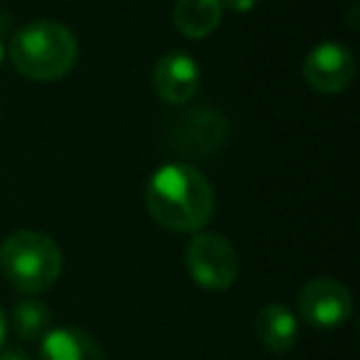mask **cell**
I'll return each instance as SVG.
<instances>
[{
    "instance_id": "15",
    "label": "cell",
    "mask_w": 360,
    "mask_h": 360,
    "mask_svg": "<svg viewBox=\"0 0 360 360\" xmlns=\"http://www.w3.org/2000/svg\"><path fill=\"white\" fill-rule=\"evenodd\" d=\"M6 338H8V316L3 311V306H0V348L6 345Z\"/></svg>"
},
{
    "instance_id": "8",
    "label": "cell",
    "mask_w": 360,
    "mask_h": 360,
    "mask_svg": "<svg viewBox=\"0 0 360 360\" xmlns=\"http://www.w3.org/2000/svg\"><path fill=\"white\" fill-rule=\"evenodd\" d=\"M173 136H180V148L191 153H212L222 146L227 136V124L222 114L212 109H195L180 121V129Z\"/></svg>"
},
{
    "instance_id": "16",
    "label": "cell",
    "mask_w": 360,
    "mask_h": 360,
    "mask_svg": "<svg viewBox=\"0 0 360 360\" xmlns=\"http://www.w3.org/2000/svg\"><path fill=\"white\" fill-rule=\"evenodd\" d=\"M3 60H6V47H3V42H0V65H3Z\"/></svg>"
},
{
    "instance_id": "7",
    "label": "cell",
    "mask_w": 360,
    "mask_h": 360,
    "mask_svg": "<svg viewBox=\"0 0 360 360\" xmlns=\"http://www.w3.org/2000/svg\"><path fill=\"white\" fill-rule=\"evenodd\" d=\"M200 65L188 52H168L153 67V89L160 101L183 106L200 89Z\"/></svg>"
},
{
    "instance_id": "13",
    "label": "cell",
    "mask_w": 360,
    "mask_h": 360,
    "mask_svg": "<svg viewBox=\"0 0 360 360\" xmlns=\"http://www.w3.org/2000/svg\"><path fill=\"white\" fill-rule=\"evenodd\" d=\"M0 360H32V358L20 345H3L0 348Z\"/></svg>"
},
{
    "instance_id": "11",
    "label": "cell",
    "mask_w": 360,
    "mask_h": 360,
    "mask_svg": "<svg viewBox=\"0 0 360 360\" xmlns=\"http://www.w3.org/2000/svg\"><path fill=\"white\" fill-rule=\"evenodd\" d=\"M222 20L220 0H178L173 8V22L180 35L202 40L212 35Z\"/></svg>"
},
{
    "instance_id": "12",
    "label": "cell",
    "mask_w": 360,
    "mask_h": 360,
    "mask_svg": "<svg viewBox=\"0 0 360 360\" xmlns=\"http://www.w3.org/2000/svg\"><path fill=\"white\" fill-rule=\"evenodd\" d=\"M52 326V311L37 299H22L13 309V328L20 340H42Z\"/></svg>"
},
{
    "instance_id": "5",
    "label": "cell",
    "mask_w": 360,
    "mask_h": 360,
    "mask_svg": "<svg viewBox=\"0 0 360 360\" xmlns=\"http://www.w3.org/2000/svg\"><path fill=\"white\" fill-rule=\"evenodd\" d=\"M296 306H299L301 319L309 326L321 330H333L340 328L353 316V294L343 281L319 276L301 286Z\"/></svg>"
},
{
    "instance_id": "14",
    "label": "cell",
    "mask_w": 360,
    "mask_h": 360,
    "mask_svg": "<svg viewBox=\"0 0 360 360\" xmlns=\"http://www.w3.org/2000/svg\"><path fill=\"white\" fill-rule=\"evenodd\" d=\"M222 8H227V11L232 13H250L255 11V6L259 3V0H220Z\"/></svg>"
},
{
    "instance_id": "6",
    "label": "cell",
    "mask_w": 360,
    "mask_h": 360,
    "mask_svg": "<svg viewBox=\"0 0 360 360\" xmlns=\"http://www.w3.org/2000/svg\"><path fill=\"white\" fill-rule=\"evenodd\" d=\"M355 57L345 45L326 40L304 60V79L319 94H338L355 79Z\"/></svg>"
},
{
    "instance_id": "10",
    "label": "cell",
    "mask_w": 360,
    "mask_h": 360,
    "mask_svg": "<svg viewBox=\"0 0 360 360\" xmlns=\"http://www.w3.org/2000/svg\"><path fill=\"white\" fill-rule=\"evenodd\" d=\"M40 360H104V353L86 330L55 328L42 338Z\"/></svg>"
},
{
    "instance_id": "3",
    "label": "cell",
    "mask_w": 360,
    "mask_h": 360,
    "mask_svg": "<svg viewBox=\"0 0 360 360\" xmlns=\"http://www.w3.org/2000/svg\"><path fill=\"white\" fill-rule=\"evenodd\" d=\"M62 266V250L45 232H13L0 245V274L20 294H42L55 286Z\"/></svg>"
},
{
    "instance_id": "2",
    "label": "cell",
    "mask_w": 360,
    "mask_h": 360,
    "mask_svg": "<svg viewBox=\"0 0 360 360\" xmlns=\"http://www.w3.org/2000/svg\"><path fill=\"white\" fill-rule=\"evenodd\" d=\"M11 62L32 82H57L77 65L79 45L75 32L57 20H32L11 37Z\"/></svg>"
},
{
    "instance_id": "9",
    "label": "cell",
    "mask_w": 360,
    "mask_h": 360,
    "mask_svg": "<svg viewBox=\"0 0 360 360\" xmlns=\"http://www.w3.org/2000/svg\"><path fill=\"white\" fill-rule=\"evenodd\" d=\"M255 333L269 353H289L299 340V319L284 304H266L255 319Z\"/></svg>"
},
{
    "instance_id": "1",
    "label": "cell",
    "mask_w": 360,
    "mask_h": 360,
    "mask_svg": "<svg viewBox=\"0 0 360 360\" xmlns=\"http://www.w3.org/2000/svg\"><path fill=\"white\" fill-rule=\"evenodd\" d=\"M143 202L163 230L202 232L215 215V191L210 180L191 163H165L146 183Z\"/></svg>"
},
{
    "instance_id": "4",
    "label": "cell",
    "mask_w": 360,
    "mask_h": 360,
    "mask_svg": "<svg viewBox=\"0 0 360 360\" xmlns=\"http://www.w3.org/2000/svg\"><path fill=\"white\" fill-rule=\"evenodd\" d=\"M186 266L198 286L227 291L240 276V255L227 237L217 232H195L186 247Z\"/></svg>"
}]
</instances>
